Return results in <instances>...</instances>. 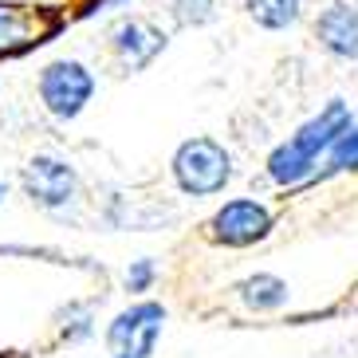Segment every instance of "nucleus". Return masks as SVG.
<instances>
[{
    "instance_id": "f257e3e1",
    "label": "nucleus",
    "mask_w": 358,
    "mask_h": 358,
    "mask_svg": "<svg viewBox=\"0 0 358 358\" xmlns=\"http://www.w3.org/2000/svg\"><path fill=\"white\" fill-rule=\"evenodd\" d=\"M347 130H350L347 103H338V99H335V103H327L323 115H315L311 122H303L292 142H284V146L272 150V158H268V173H272L280 185H295V181H303L307 173H311V166H315L319 154L335 146Z\"/></svg>"
},
{
    "instance_id": "f03ea898",
    "label": "nucleus",
    "mask_w": 358,
    "mask_h": 358,
    "mask_svg": "<svg viewBox=\"0 0 358 358\" xmlns=\"http://www.w3.org/2000/svg\"><path fill=\"white\" fill-rule=\"evenodd\" d=\"M229 173H232L229 154L213 138H189L178 150V158H173V178H178V185L185 193H197V197L224 189Z\"/></svg>"
},
{
    "instance_id": "7ed1b4c3",
    "label": "nucleus",
    "mask_w": 358,
    "mask_h": 358,
    "mask_svg": "<svg viewBox=\"0 0 358 358\" xmlns=\"http://www.w3.org/2000/svg\"><path fill=\"white\" fill-rule=\"evenodd\" d=\"M95 95V79L83 64L75 59H55L43 67L40 75V99L55 118H75L87 106V99Z\"/></svg>"
},
{
    "instance_id": "20e7f679",
    "label": "nucleus",
    "mask_w": 358,
    "mask_h": 358,
    "mask_svg": "<svg viewBox=\"0 0 358 358\" xmlns=\"http://www.w3.org/2000/svg\"><path fill=\"white\" fill-rule=\"evenodd\" d=\"M162 323H166V307L162 303H134L110 323L106 343H110L115 358H150Z\"/></svg>"
},
{
    "instance_id": "39448f33",
    "label": "nucleus",
    "mask_w": 358,
    "mask_h": 358,
    "mask_svg": "<svg viewBox=\"0 0 358 358\" xmlns=\"http://www.w3.org/2000/svg\"><path fill=\"white\" fill-rule=\"evenodd\" d=\"M209 229H213V241L241 248V244H252V241H260V236H268L272 213L264 209V205H256V201H229V205L209 221Z\"/></svg>"
},
{
    "instance_id": "423d86ee",
    "label": "nucleus",
    "mask_w": 358,
    "mask_h": 358,
    "mask_svg": "<svg viewBox=\"0 0 358 358\" xmlns=\"http://www.w3.org/2000/svg\"><path fill=\"white\" fill-rule=\"evenodd\" d=\"M24 189L32 201L59 209L75 197V169L64 166L59 158H32L24 166Z\"/></svg>"
},
{
    "instance_id": "0eeeda50",
    "label": "nucleus",
    "mask_w": 358,
    "mask_h": 358,
    "mask_svg": "<svg viewBox=\"0 0 358 358\" xmlns=\"http://www.w3.org/2000/svg\"><path fill=\"white\" fill-rule=\"evenodd\" d=\"M315 36L331 55H343V59H358V8L338 0L315 20Z\"/></svg>"
},
{
    "instance_id": "6e6552de",
    "label": "nucleus",
    "mask_w": 358,
    "mask_h": 358,
    "mask_svg": "<svg viewBox=\"0 0 358 358\" xmlns=\"http://www.w3.org/2000/svg\"><path fill=\"white\" fill-rule=\"evenodd\" d=\"M43 32H48V20L36 8H28V4H0V55L32 48V43H40Z\"/></svg>"
},
{
    "instance_id": "1a4fd4ad",
    "label": "nucleus",
    "mask_w": 358,
    "mask_h": 358,
    "mask_svg": "<svg viewBox=\"0 0 358 358\" xmlns=\"http://www.w3.org/2000/svg\"><path fill=\"white\" fill-rule=\"evenodd\" d=\"M110 40H115V52L122 55L130 67H146L150 59H154L162 48H166V36H162L158 28L142 24V20H122V24H115Z\"/></svg>"
},
{
    "instance_id": "9d476101",
    "label": "nucleus",
    "mask_w": 358,
    "mask_h": 358,
    "mask_svg": "<svg viewBox=\"0 0 358 358\" xmlns=\"http://www.w3.org/2000/svg\"><path fill=\"white\" fill-rule=\"evenodd\" d=\"M236 292H241V299L252 311H275V307H284L287 303V284L280 280V275H248L244 284H236Z\"/></svg>"
},
{
    "instance_id": "9b49d317",
    "label": "nucleus",
    "mask_w": 358,
    "mask_h": 358,
    "mask_svg": "<svg viewBox=\"0 0 358 358\" xmlns=\"http://www.w3.org/2000/svg\"><path fill=\"white\" fill-rule=\"evenodd\" d=\"M244 8L260 28L268 32H280V28H292L299 20V0H244Z\"/></svg>"
},
{
    "instance_id": "f8f14e48",
    "label": "nucleus",
    "mask_w": 358,
    "mask_h": 358,
    "mask_svg": "<svg viewBox=\"0 0 358 358\" xmlns=\"http://www.w3.org/2000/svg\"><path fill=\"white\" fill-rule=\"evenodd\" d=\"M169 8L181 24H205L213 16V0H169Z\"/></svg>"
},
{
    "instance_id": "ddd939ff",
    "label": "nucleus",
    "mask_w": 358,
    "mask_h": 358,
    "mask_svg": "<svg viewBox=\"0 0 358 358\" xmlns=\"http://www.w3.org/2000/svg\"><path fill=\"white\" fill-rule=\"evenodd\" d=\"M331 158L343 169H358V130H347V134L338 138L335 146H331Z\"/></svg>"
},
{
    "instance_id": "4468645a",
    "label": "nucleus",
    "mask_w": 358,
    "mask_h": 358,
    "mask_svg": "<svg viewBox=\"0 0 358 358\" xmlns=\"http://www.w3.org/2000/svg\"><path fill=\"white\" fill-rule=\"evenodd\" d=\"M150 275H154V264H150V260H138V264H134V272L127 275L130 292H142V287L150 284Z\"/></svg>"
},
{
    "instance_id": "2eb2a0df",
    "label": "nucleus",
    "mask_w": 358,
    "mask_h": 358,
    "mask_svg": "<svg viewBox=\"0 0 358 358\" xmlns=\"http://www.w3.org/2000/svg\"><path fill=\"white\" fill-rule=\"evenodd\" d=\"M0 197H4V181H0Z\"/></svg>"
}]
</instances>
